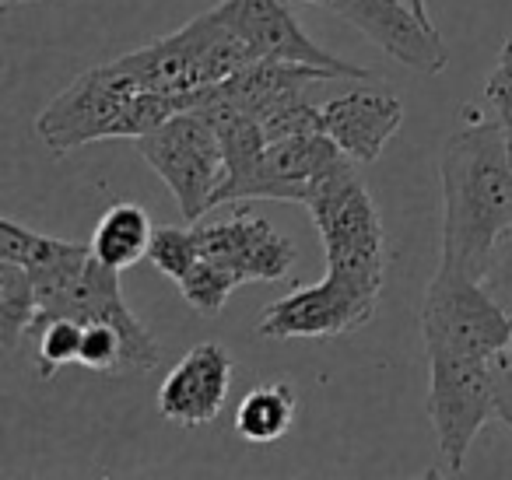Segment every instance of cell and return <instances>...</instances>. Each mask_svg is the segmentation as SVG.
Wrapping results in <instances>:
<instances>
[{"label": "cell", "mask_w": 512, "mask_h": 480, "mask_svg": "<svg viewBox=\"0 0 512 480\" xmlns=\"http://www.w3.org/2000/svg\"><path fill=\"white\" fill-rule=\"evenodd\" d=\"M509 351H512V347H509Z\"/></svg>", "instance_id": "26"}, {"label": "cell", "mask_w": 512, "mask_h": 480, "mask_svg": "<svg viewBox=\"0 0 512 480\" xmlns=\"http://www.w3.org/2000/svg\"><path fill=\"white\" fill-rule=\"evenodd\" d=\"M200 253L228 267L242 284L260 281L271 284L292 274L299 249L288 235H281L267 218L253 214H235L228 221L197 225Z\"/></svg>", "instance_id": "11"}, {"label": "cell", "mask_w": 512, "mask_h": 480, "mask_svg": "<svg viewBox=\"0 0 512 480\" xmlns=\"http://www.w3.org/2000/svg\"><path fill=\"white\" fill-rule=\"evenodd\" d=\"M39 316V291L22 263L0 260V347L15 351Z\"/></svg>", "instance_id": "16"}, {"label": "cell", "mask_w": 512, "mask_h": 480, "mask_svg": "<svg viewBox=\"0 0 512 480\" xmlns=\"http://www.w3.org/2000/svg\"><path fill=\"white\" fill-rule=\"evenodd\" d=\"M60 239H50V235H39L32 228L18 225V221L4 218L0 221V260H11V263H22L25 270L39 267L46 256L57 249Z\"/></svg>", "instance_id": "20"}, {"label": "cell", "mask_w": 512, "mask_h": 480, "mask_svg": "<svg viewBox=\"0 0 512 480\" xmlns=\"http://www.w3.org/2000/svg\"><path fill=\"white\" fill-rule=\"evenodd\" d=\"M299 396L288 379L260 382L235 407V431L249 445H274L292 431Z\"/></svg>", "instance_id": "14"}, {"label": "cell", "mask_w": 512, "mask_h": 480, "mask_svg": "<svg viewBox=\"0 0 512 480\" xmlns=\"http://www.w3.org/2000/svg\"><path fill=\"white\" fill-rule=\"evenodd\" d=\"M495 417L512 431V351L495 358Z\"/></svg>", "instance_id": "23"}, {"label": "cell", "mask_w": 512, "mask_h": 480, "mask_svg": "<svg viewBox=\"0 0 512 480\" xmlns=\"http://www.w3.org/2000/svg\"><path fill=\"white\" fill-rule=\"evenodd\" d=\"M337 18L355 25L369 43L390 53L397 64L414 74H442L449 64V50L435 25L407 8V0H330Z\"/></svg>", "instance_id": "10"}, {"label": "cell", "mask_w": 512, "mask_h": 480, "mask_svg": "<svg viewBox=\"0 0 512 480\" xmlns=\"http://www.w3.org/2000/svg\"><path fill=\"white\" fill-rule=\"evenodd\" d=\"M137 155L155 169V176L172 190L183 221H197L218 207V190L225 183V148L211 123L200 113H176L158 130L137 137Z\"/></svg>", "instance_id": "6"}, {"label": "cell", "mask_w": 512, "mask_h": 480, "mask_svg": "<svg viewBox=\"0 0 512 480\" xmlns=\"http://www.w3.org/2000/svg\"><path fill=\"white\" fill-rule=\"evenodd\" d=\"M425 351L498 358L512 347V312L495 302L481 277L439 263L421 305Z\"/></svg>", "instance_id": "5"}, {"label": "cell", "mask_w": 512, "mask_h": 480, "mask_svg": "<svg viewBox=\"0 0 512 480\" xmlns=\"http://www.w3.org/2000/svg\"><path fill=\"white\" fill-rule=\"evenodd\" d=\"M239 277L232 274L228 267H221L218 260H211V256L200 253V260L193 263L190 270H186L183 277L176 281V288L183 291V298L193 305V309L200 312V316L214 319L221 309H225L228 295H232L235 288H239Z\"/></svg>", "instance_id": "18"}, {"label": "cell", "mask_w": 512, "mask_h": 480, "mask_svg": "<svg viewBox=\"0 0 512 480\" xmlns=\"http://www.w3.org/2000/svg\"><path fill=\"white\" fill-rule=\"evenodd\" d=\"M151 235H155V228H151L148 211H144L141 204L123 200V204H113L99 218V225H95V232H92V253L99 256L106 267L127 270V267H134L137 260L148 256Z\"/></svg>", "instance_id": "15"}, {"label": "cell", "mask_w": 512, "mask_h": 480, "mask_svg": "<svg viewBox=\"0 0 512 480\" xmlns=\"http://www.w3.org/2000/svg\"><path fill=\"white\" fill-rule=\"evenodd\" d=\"M176 113H183L179 95L141 88L134 78L113 71V64H102L78 74L39 113L36 130L46 141V148L60 158L95 141H116V137L137 141Z\"/></svg>", "instance_id": "2"}, {"label": "cell", "mask_w": 512, "mask_h": 480, "mask_svg": "<svg viewBox=\"0 0 512 480\" xmlns=\"http://www.w3.org/2000/svg\"><path fill=\"white\" fill-rule=\"evenodd\" d=\"M428 354V400L439 456L446 473H463L467 452L488 417L495 414V358L425 351Z\"/></svg>", "instance_id": "7"}, {"label": "cell", "mask_w": 512, "mask_h": 480, "mask_svg": "<svg viewBox=\"0 0 512 480\" xmlns=\"http://www.w3.org/2000/svg\"><path fill=\"white\" fill-rule=\"evenodd\" d=\"M306 4H316V8H330V0H306Z\"/></svg>", "instance_id": "25"}, {"label": "cell", "mask_w": 512, "mask_h": 480, "mask_svg": "<svg viewBox=\"0 0 512 480\" xmlns=\"http://www.w3.org/2000/svg\"><path fill=\"white\" fill-rule=\"evenodd\" d=\"M148 260L155 263L169 281H179V277L200 260L197 225L193 228H158V232L151 235Z\"/></svg>", "instance_id": "19"}, {"label": "cell", "mask_w": 512, "mask_h": 480, "mask_svg": "<svg viewBox=\"0 0 512 480\" xmlns=\"http://www.w3.org/2000/svg\"><path fill=\"white\" fill-rule=\"evenodd\" d=\"M232 389V358L207 340L183 354L158 389V414L179 428H204L221 414Z\"/></svg>", "instance_id": "12"}, {"label": "cell", "mask_w": 512, "mask_h": 480, "mask_svg": "<svg viewBox=\"0 0 512 480\" xmlns=\"http://www.w3.org/2000/svg\"><path fill=\"white\" fill-rule=\"evenodd\" d=\"M407 8H411V11H418L421 18H428V15H425V0H407Z\"/></svg>", "instance_id": "24"}, {"label": "cell", "mask_w": 512, "mask_h": 480, "mask_svg": "<svg viewBox=\"0 0 512 480\" xmlns=\"http://www.w3.org/2000/svg\"><path fill=\"white\" fill-rule=\"evenodd\" d=\"M376 302H379L376 295H365V291L351 288V284L327 274L320 284L295 288L292 295L267 305L260 323H256V333L267 340L344 337V333H355L365 323H372Z\"/></svg>", "instance_id": "8"}, {"label": "cell", "mask_w": 512, "mask_h": 480, "mask_svg": "<svg viewBox=\"0 0 512 480\" xmlns=\"http://www.w3.org/2000/svg\"><path fill=\"white\" fill-rule=\"evenodd\" d=\"M484 106H488L491 120H498V127L505 130L512 148V36L498 50V64L488 74V85H484Z\"/></svg>", "instance_id": "21"}, {"label": "cell", "mask_w": 512, "mask_h": 480, "mask_svg": "<svg viewBox=\"0 0 512 480\" xmlns=\"http://www.w3.org/2000/svg\"><path fill=\"white\" fill-rule=\"evenodd\" d=\"M481 284L495 295V302L502 305L505 312H512V228L502 235V242L491 253L488 267L481 274Z\"/></svg>", "instance_id": "22"}, {"label": "cell", "mask_w": 512, "mask_h": 480, "mask_svg": "<svg viewBox=\"0 0 512 480\" xmlns=\"http://www.w3.org/2000/svg\"><path fill=\"white\" fill-rule=\"evenodd\" d=\"M218 18L242 36L256 50L260 60H288V64H309V67H327L344 81H365L369 71L344 57L327 53L320 43L302 32L295 15L288 11L285 0H221Z\"/></svg>", "instance_id": "9"}, {"label": "cell", "mask_w": 512, "mask_h": 480, "mask_svg": "<svg viewBox=\"0 0 512 480\" xmlns=\"http://www.w3.org/2000/svg\"><path fill=\"white\" fill-rule=\"evenodd\" d=\"M355 165L348 155H337L316 172L306 190V207L323 239L327 274L379 298L386 267L383 221Z\"/></svg>", "instance_id": "3"}, {"label": "cell", "mask_w": 512, "mask_h": 480, "mask_svg": "<svg viewBox=\"0 0 512 480\" xmlns=\"http://www.w3.org/2000/svg\"><path fill=\"white\" fill-rule=\"evenodd\" d=\"M400 123H404V102L379 88H351L323 106L327 137L358 165L376 162Z\"/></svg>", "instance_id": "13"}, {"label": "cell", "mask_w": 512, "mask_h": 480, "mask_svg": "<svg viewBox=\"0 0 512 480\" xmlns=\"http://www.w3.org/2000/svg\"><path fill=\"white\" fill-rule=\"evenodd\" d=\"M29 337H36V365L39 379H53L60 368L78 365L81 361V344H85V323L71 316L57 319H39L32 323Z\"/></svg>", "instance_id": "17"}, {"label": "cell", "mask_w": 512, "mask_h": 480, "mask_svg": "<svg viewBox=\"0 0 512 480\" xmlns=\"http://www.w3.org/2000/svg\"><path fill=\"white\" fill-rule=\"evenodd\" d=\"M256 60L260 57L253 46L242 36H235L211 8L207 15L186 22L183 29L169 32V36L155 39L127 57H116L113 71L134 78L141 88L183 99L197 88L235 78Z\"/></svg>", "instance_id": "4"}, {"label": "cell", "mask_w": 512, "mask_h": 480, "mask_svg": "<svg viewBox=\"0 0 512 480\" xmlns=\"http://www.w3.org/2000/svg\"><path fill=\"white\" fill-rule=\"evenodd\" d=\"M442 260L481 277L512 228V148L498 120L453 130L439 155Z\"/></svg>", "instance_id": "1"}]
</instances>
